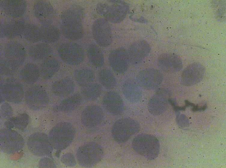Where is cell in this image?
Here are the masks:
<instances>
[{
	"instance_id": "cell-15",
	"label": "cell",
	"mask_w": 226,
	"mask_h": 168,
	"mask_svg": "<svg viewBox=\"0 0 226 168\" xmlns=\"http://www.w3.org/2000/svg\"><path fill=\"white\" fill-rule=\"evenodd\" d=\"M205 73V68L201 64L197 63H191L183 71L181 77L182 82L187 86L196 84L202 80Z\"/></svg>"
},
{
	"instance_id": "cell-2",
	"label": "cell",
	"mask_w": 226,
	"mask_h": 168,
	"mask_svg": "<svg viewBox=\"0 0 226 168\" xmlns=\"http://www.w3.org/2000/svg\"><path fill=\"white\" fill-rule=\"evenodd\" d=\"M129 6L122 1L111 0L98 3L96 7L98 14L108 22L118 23L126 17Z\"/></svg>"
},
{
	"instance_id": "cell-5",
	"label": "cell",
	"mask_w": 226,
	"mask_h": 168,
	"mask_svg": "<svg viewBox=\"0 0 226 168\" xmlns=\"http://www.w3.org/2000/svg\"><path fill=\"white\" fill-rule=\"evenodd\" d=\"M103 154V150L100 145L95 142H90L79 147L76 152V158L81 166L91 167L101 160Z\"/></svg>"
},
{
	"instance_id": "cell-23",
	"label": "cell",
	"mask_w": 226,
	"mask_h": 168,
	"mask_svg": "<svg viewBox=\"0 0 226 168\" xmlns=\"http://www.w3.org/2000/svg\"><path fill=\"white\" fill-rule=\"evenodd\" d=\"M26 24L23 22L17 20L7 21L2 25L1 33L5 37L10 38L23 35Z\"/></svg>"
},
{
	"instance_id": "cell-34",
	"label": "cell",
	"mask_w": 226,
	"mask_h": 168,
	"mask_svg": "<svg viewBox=\"0 0 226 168\" xmlns=\"http://www.w3.org/2000/svg\"><path fill=\"white\" fill-rule=\"evenodd\" d=\"M23 36L27 40L34 42L41 41V27L30 24H26Z\"/></svg>"
},
{
	"instance_id": "cell-17",
	"label": "cell",
	"mask_w": 226,
	"mask_h": 168,
	"mask_svg": "<svg viewBox=\"0 0 226 168\" xmlns=\"http://www.w3.org/2000/svg\"><path fill=\"white\" fill-rule=\"evenodd\" d=\"M151 50L149 44L145 41L139 40L135 41L127 51L130 62L134 65L139 64L149 54Z\"/></svg>"
},
{
	"instance_id": "cell-13",
	"label": "cell",
	"mask_w": 226,
	"mask_h": 168,
	"mask_svg": "<svg viewBox=\"0 0 226 168\" xmlns=\"http://www.w3.org/2000/svg\"><path fill=\"white\" fill-rule=\"evenodd\" d=\"M108 61L110 67L115 72L124 73L128 69L130 62L128 51L123 48L114 50L109 54Z\"/></svg>"
},
{
	"instance_id": "cell-33",
	"label": "cell",
	"mask_w": 226,
	"mask_h": 168,
	"mask_svg": "<svg viewBox=\"0 0 226 168\" xmlns=\"http://www.w3.org/2000/svg\"><path fill=\"white\" fill-rule=\"evenodd\" d=\"M41 41L47 43H53L60 38V32L56 27L51 25L41 27Z\"/></svg>"
},
{
	"instance_id": "cell-1",
	"label": "cell",
	"mask_w": 226,
	"mask_h": 168,
	"mask_svg": "<svg viewBox=\"0 0 226 168\" xmlns=\"http://www.w3.org/2000/svg\"><path fill=\"white\" fill-rule=\"evenodd\" d=\"M82 9L75 6L64 11L61 17L62 33L67 38L77 41L83 38L84 30L83 23Z\"/></svg>"
},
{
	"instance_id": "cell-14",
	"label": "cell",
	"mask_w": 226,
	"mask_h": 168,
	"mask_svg": "<svg viewBox=\"0 0 226 168\" xmlns=\"http://www.w3.org/2000/svg\"><path fill=\"white\" fill-rule=\"evenodd\" d=\"M102 102L105 110L112 115H120L124 110L123 100L116 92L109 91L106 93L103 97Z\"/></svg>"
},
{
	"instance_id": "cell-4",
	"label": "cell",
	"mask_w": 226,
	"mask_h": 168,
	"mask_svg": "<svg viewBox=\"0 0 226 168\" xmlns=\"http://www.w3.org/2000/svg\"><path fill=\"white\" fill-rule=\"evenodd\" d=\"M74 127L71 123L66 122L60 123L50 132V143L56 149H64L72 142L75 135Z\"/></svg>"
},
{
	"instance_id": "cell-12",
	"label": "cell",
	"mask_w": 226,
	"mask_h": 168,
	"mask_svg": "<svg viewBox=\"0 0 226 168\" xmlns=\"http://www.w3.org/2000/svg\"><path fill=\"white\" fill-rule=\"evenodd\" d=\"M104 115L103 110L96 105H88L83 110L81 115L83 125L88 128L96 127L102 122Z\"/></svg>"
},
{
	"instance_id": "cell-31",
	"label": "cell",
	"mask_w": 226,
	"mask_h": 168,
	"mask_svg": "<svg viewBox=\"0 0 226 168\" xmlns=\"http://www.w3.org/2000/svg\"><path fill=\"white\" fill-rule=\"evenodd\" d=\"M102 86L99 84L93 82L81 87V94L87 100L94 101L101 96L102 91Z\"/></svg>"
},
{
	"instance_id": "cell-36",
	"label": "cell",
	"mask_w": 226,
	"mask_h": 168,
	"mask_svg": "<svg viewBox=\"0 0 226 168\" xmlns=\"http://www.w3.org/2000/svg\"><path fill=\"white\" fill-rule=\"evenodd\" d=\"M63 162L69 166H75L76 164L75 158L73 154H68L65 155L62 158Z\"/></svg>"
},
{
	"instance_id": "cell-16",
	"label": "cell",
	"mask_w": 226,
	"mask_h": 168,
	"mask_svg": "<svg viewBox=\"0 0 226 168\" xmlns=\"http://www.w3.org/2000/svg\"><path fill=\"white\" fill-rule=\"evenodd\" d=\"M26 102L33 109L41 108L48 103L49 96L46 91L39 86L30 88L26 91L25 95Z\"/></svg>"
},
{
	"instance_id": "cell-30",
	"label": "cell",
	"mask_w": 226,
	"mask_h": 168,
	"mask_svg": "<svg viewBox=\"0 0 226 168\" xmlns=\"http://www.w3.org/2000/svg\"><path fill=\"white\" fill-rule=\"evenodd\" d=\"M52 51L51 47L46 43L36 44L31 46L29 50L31 57L36 60H44L50 56Z\"/></svg>"
},
{
	"instance_id": "cell-19",
	"label": "cell",
	"mask_w": 226,
	"mask_h": 168,
	"mask_svg": "<svg viewBox=\"0 0 226 168\" xmlns=\"http://www.w3.org/2000/svg\"><path fill=\"white\" fill-rule=\"evenodd\" d=\"M33 12L36 17L44 26L50 25L53 21L54 11L52 6L47 2H36L34 6Z\"/></svg>"
},
{
	"instance_id": "cell-7",
	"label": "cell",
	"mask_w": 226,
	"mask_h": 168,
	"mask_svg": "<svg viewBox=\"0 0 226 168\" xmlns=\"http://www.w3.org/2000/svg\"><path fill=\"white\" fill-rule=\"evenodd\" d=\"M58 54L65 63L71 66L81 64L85 58L83 48L78 44L74 42L64 43L59 46Z\"/></svg>"
},
{
	"instance_id": "cell-26",
	"label": "cell",
	"mask_w": 226,
	"mask_h": 168,
	"mask_svg": "<svg viewBox=\"0 0 226 168\" xmlns=\"http://www.w3.org/2000/svg\"><path fill=\"white\" fill-rule=\"evenodd\" d=\"M86 53L90 63L93 66L99 68L103 66L104 54L98 45L94 44H90L87 49Z\"/></svg>"
},
{
	"instance_id": "cell-6",
	"label": "cell",
	"mask_w": 226,
	"mask_h": 168,
	"mask_svg": "<svg viewBox=\"0 0 226 168\" xmlns=\"http://www.w3.org/2000/svg\"><path fill=\"white\" fill-rule=\"evenodd\" d=\"M140 129V125L136 120L130 118H123L115 122L111 129V134L115 141L122 143L137 133Z\"/></svg>"
},
{
	"instance_id": "cell-18",
	"label": "cell",
	"mask_w": 226,
	"mask_h": 168,
	"mask_svg": "<svg viewBox=\"0 0 226 168\" xmlns=\"http://www.w3.org/2000/svg\"><path fill=\"white\" fill-rule=\"evenodd\" d=\"M157 61L160 68L167 72H176L181 70L183 66L181 58L174 53L162 54L159 57Z\"/></svg>"
},
{
	"instance_id": "cell-32",
	"label": "cell",
	"mask_w": 226,
	"mask_h": 168,
	"mask_svg": "<svg viewBox=\"0 0 226 168\" xmlns=\"http://www.w3.org/2000/svg\"><path fill=\"white\" fill-rule=\"evenodd\" d=\"M99 83L102 86L108 89H112L116 86L117 81L113 72L108 69L100 70L97 74Z\"/></svg>"
},
{
	"instance_id": "cell-29",
	"label": "cell",
	"mask_w": 226,
	"mask_h": 168,
	"mask_svg": "<svg viewBox=\"0 0 226 168\" xmlns=\"http://www.w3.org/2000/svg\"><path fill=\"white\" fill-rule=\"evenodd\" d=\"M83 98L81 95L79 93L71 95L60 103L58 109L61 111L64 112L74 111L81 105Z\"/></svg>"
},
{
	"instance_id": "cell-25",
	"label": "cell",
	"mask_w": 226,
	"mask_h": 168,
	"mask_svg": "<svg viewBox=\"0 0 226 168\" xmlns=\"http://www.w3.org/2000/svg\"><path fill=\"white\" fill-rule=\"evenodd\" d=\"M74 77L76 83L81 87L94 82L95 75L94 71L88 67H82L76 69Z\"/></svg>"
},
{
	"instance_id": "cell-8",
	"label": "cell",
	"mask_w": 226,
	"mask_h": 168,
	"mask_svg": "<svg viewBox=\"0 0 226 168\" xmlns=\"http://www.w3.org/2000/svg\"><path fill=\"white\" fill-rule=\"evenodd\" d=\"M92 35L97 44L100 47L109 46L112 41V34L108 21L102 18L96 20L92 28Z\"/></svg>"
},
{
	"instance_id": "cell-20",
	"label": "cell",
	"mask_w": 226,
	"mask_h": 168,
	"mask_svg": "<svg viewBox=\"0 0 226 168\" xmlns=\"http://www.w3.org/2000/svg\"><path fill=\"white\" fill-rule=\"evenodd\" d=\"M168 93L164 90H158L149 101L148 108L150 113L154 115H158L166 110L168 105L166 97Z\"/></svg>"
},
{
	"instance_id": "cell-10",
	"label": "cell",
	"mask_w": 226,
	"mask_h": 168,
	"mask_svg": "<svg viewBox=\"0 0 226 168\" xmlns=\"http://www.w3.org/2000/svg\"><path fill=\"white\" fill-rule=\"evenodd\" d=\"M163 80L162 73L157 69L148 68L139 72L137 76V82L139 85L149 90L157 88Z\"/></svg>"
},
{
	"instance_id": "cell-9",
	"label": "cell",
	"mask_w": 226,
	"mask_h": 168,
	"mask_svg": "<svg viewBox=\"0 0 226 168\" xmlns=\"http://www.w3.org/2000/svg\"><path fill=\"white\" fill-rule=\"evenodd\" d=\"M1 94L3 98L11 102L17 103L21 101L24 91L21 84L13 78L5 79L1 83Z\"/></svg>"
},
{
	"instance_id": "cell-3",
	"label": "cell",
	"mask_w": 226,
	"mask_h": 168,
	"mask_svg": "<svg viewBox=\"0 0 226 168\" xmlns=\"http://www.w3.org/2000/svg\"><path fill=\"white\" fill-rule=\"evenodd\" d=\"M132 146L137 153L150 160L156 158L160 152V144L158 139L148 134L137 135L133 139Z\"/></svg>"
},
{
	"instance_id": "cell-28",
	"label": "cell",
	"mask_w": 226,
	"mask_h": 168,
	"mask_svg": "<svg viewBox=\"0 0 226 168\" xmlns=\"http://www.w3.org/2000/svg\"><path fill=\"white\" fill-rule=\"evenodd\" d=\"M40 69L36 65L29 63L25 65L20 73V77L24 82L34 83L38 79L41 75Z\"/></svg>"
},
{
	"instance_id": "cell-11",
	"label": "cell",
	"mask_w": 226,
	"mask_h": 168,
	"mask_svg": "<svg viewBox=\"0 0 226 168\" xmlns=\"http://www.w3.org/2000/svg\"><path fill=\"white\" fill-rule=\"evenodd\" d=\"M4 53L5 59L17 69L24 62L26 52L24 47L17 42H11L5 47Z\"/></svg>"
},
{
	"instance_id": "cell-27",
	"label": "cell",
	"mask_w": 226,
	"mask_h": 168,
	"mask_svg": "<svg viewBox=\"0 0 226 168\" xmlns=\"http://www.w3.org/2000/svg\"><path fill=\"white\" fill-rule=\"evenodd\" d=\"M60 64L55 57H49L44 60L40 69L41 74L46 79L53 77L58 72Z\"/></svg>"
},
{
	"instance_id": "cell-22",
	"label": "cell",
	"mask_w": 226,
	"mask_h": 168,
	"mask_svg": "<svg viewBox=\"0 0 226 168\" xmlns=\"http://www.w3.org/2000/svg\"><path fill=\"white\" fill-rule=\"evenodd\" d=\"M1 7L2 11L10 17L16 18L23 15L26 9V2L23 1H2Z\"/></svg>"
},
{
	"instance_id": "cell-24",
	"label": "cell",
	"mask_w": 226,
	"mask_h": 168,
	"mask_svg": "<svg viewBox=\"0 0 226 168\" xmlns=\"http://www.w3.org/2000/svg\"><path fill=\"white\" fill-rule=\"evenodd\" d=\"M122 90L126 99L132 103L139 102L142 96L141 89L139 84L132 81H128L123 84Z\"/></svg>"
},
{
	"instance_id": "cell-21",
	"label": "cell",
	"mask_w": 226,
	"mask_h": 168,
	"mask_svg": "<svg viewBox=\"0 0 226 168\" xmlns=\"http://www.w3.org/2000/svg\"><path fill=\"white\" fill-rule=\"evenodd\" d=\"M75 87L74 80L71 78L66 77L55 81L52 86L51 90L55 95L64 97L72 95Z\"/></svg>"
},
{
	"instance_id": "cell-35",
	"label": "cell",
	"mask_w": 226,
	"mask_h": 168,
	"mask_svg": "<svg viewBox=\"0 0 226 168\" xmlns=\"http://www.w3.org/2000/svg\"><path fill=\"white\" fill-rule=\"evenodd\" d=\"M17 69L12 65L8 63L4 59L1 60V74L7 75L12 74L17 70Z\"/></svg>"
}]
</instances>
